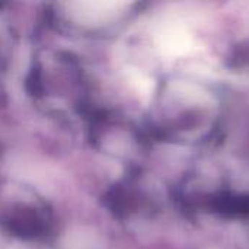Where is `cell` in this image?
I'll use <instances>...</instances> for the list:
<instances>
[{"mask_svg":"<svg viewBox=\"0 0 249 249\" xmlns=\"http://www.w3.org/2000/svg\"><path fill=\"white\" fill-rule=\"evenodd\" d=\"M160 51L166 55H182L193 50L191 35L179 26L163 28L156 38Z\"/></svg>","mask_w":249,"mask_h":249,"instance_id":"6da1fadb","label":"cell"},{"mask_svg":"<svg viewBox=\"0 0 249 249\" xmlns=\"http://www.w3.org/2000/svg\"><path fill=\"white\" fill-rule=\"evenodd\" d=\"M131 80H133V83L136 85V88H137V90L139 92H142V93H149L150 92V89H152V83H150V80L143 74V73H139V71H131Z\"/></svg>","mask_w":249,"mask_h":249,"instance_id":"7a4b0ae2","label":"cell"}]
</instances>
